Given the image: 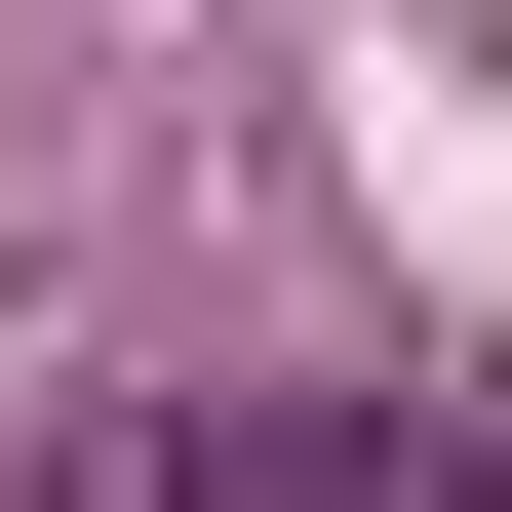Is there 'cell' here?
Listing matches in <instances>:
<instances>
[{"instance_id": "obj_2", "label": "cell", "mask_w": 512, "mask_h": 512, "mask_svg": "<svg viewBox=\"0 0 512 512\" xmlns=\"http://www.w3.org/2000/svg\"><path fill=\"white\" fill-rule=\"evenodd\" d=\"M158 473H197V394H79V434L0 473V512H158Z\"/></svg>"}, {"instance_id": "obj_1", "label": "cell", "mask_w": 512, "mask_h": 512, "mask_svg": "<svg viewBox=\"0 0 512 512\" xmlns=\"http://www.w3.org/2000/svg\"><path fill=\"white\" fill-rule=\"evenodd\" d=\"M158 512H512L473 434H434V394H197V473Z\"/></svg>"}]
</instances>
